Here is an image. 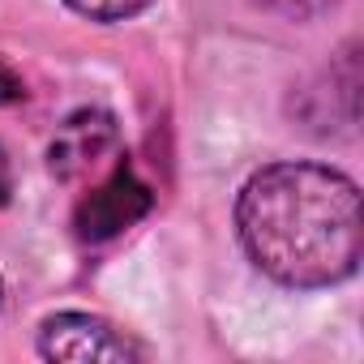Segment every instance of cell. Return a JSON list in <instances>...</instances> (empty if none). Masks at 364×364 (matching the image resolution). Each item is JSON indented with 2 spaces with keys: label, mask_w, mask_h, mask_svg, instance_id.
<instances>
[{
  "label": "cell",
  "mask_w": 364,
  "mask_h": 364,
  "mask_svg": "<svg viewBox=\"0 0 364 364\" xmlns=\"http://www.w3.org/2000/svg\"><path fill=\"white\" fill-rule=\"evenodd\" d=\"M236 232L249 262L283 287H334L364 257L360 185L326 163H270L245 180Z\"/></svg>",
  "instance_id": "cell-1"
},
{
  "label": "cell",
  "mask_w": 364,
  "mask_h": 364,
  "mask_svg": "<svg viewBox=\"0 0 364 364\" xmlns=\"http://www.w3.org/2000/svg\"><path fill=\"white\" fill-rule=\"evenodd\" d=\"M39 355L43 360H73V364H124L141 360V343L95 313H52L39 326Z\"/></svg>",
  "instance_id": "cell-2"
},
{
  "label": "cell",
  "mask_w": 364,
  "mask_h": 364,
  "mask_svg": "<svg viewBox=\"0 0 364 364\" xmlns=\"http://www.w3.org/2000/svg\"><path fill=\"white\" fill-rule=\"evenodd\" d=\"M150 206H154L150 185H146V180H141L129 163H116L103 185L90 189V193L77 202V210H73V232H77V240H86V245H103V240L129 232L137 219H146Z\"/></svg>",
  "instance_id": "cell-3"
},
{
  "label": "cell",
  "mask_w": 364,
  "mask_h": 364,
  "mask_svg": "<svg viewBox=\"0 0 364 364\" xmlns=\"http://www.w3.org/2000/svg\"><path fill=\"white\" fill-rule=\"evenodd\" d=\"M120 150V129L116 116L103 107H77L73 116H65V124L56 129L52 146H48V167L56 180L73 185L95 171H103V163Z\"/></svg>",
  "instance_id": "cell-4"
},
{
  "label": "cell",
  "mask_w": 364,
  "mask_h": 364,
  "mask_svg": "<svg viewBox=\"0 0 364 364\" xmlns=\"http://www.w3.org/2000/svg\"><path fill=\"white\" fill-rule=\"evenodd\" d=\"M300 99H304L300 116L317 133L355 129V120H360V60H355V48H347L309 90H300Z\"/></svg>",
  "instance_id": "cell-5"
},
{
  "label": "cell",
  "mask_w": 364,
  "mask_h": 364,
  "mask_svg": "<svg viewBox=\"0 0 364 364\" xmlns=\"http://www.w3.org/2000/svg\"><path fill=\"white\" fill-rule=\"evenodd\" d=\"M65 5L90 22H124V18L141 14L146 5H154V0H65Z\"/></svg>",
  "instance_id": "cell-6"
},
{
  "label": "cell",
  "mask_w": 364,
  "mask_h": 364,
  "mask_svg": "<svg viewBox=\"0 0 364 364\" xmlns=\"http://www.w3.org/2000/svg\"><path fill=\"white\" fill-rule=\"evenodd\" d=\"M257 5L270 9V14H283V18H291V22H309V18L326 14L334 0H257Z\"/></svg>",
  "instance_id": "cell-7"
},
{
  "label": "cell",
  "mask_w": 364,
  "mask_h": 364,
  "mask_svg": "<svg viewBox=\"0 0 364 364\" xmlns=\"http://www.w3.org/2000/svg\"><path fill=\"white\" fill-rule=\"evenodd\" d=\"M26 90H22V82L9 73V69H0V103H5V99H22Z\"/></svg>",
  "instance_id": "cell-8"
},
{
  "label": "cell",
  "mask_w": 364,
  "mask_h": 364,
  "mask_svg": "<svg viewBox=\"0 0 364 364\" xmlns=\"http://www.w3.org/2000/svg\"><path fill=\"white\" fill-rule=\"evenodd\" d=\"M9 193H14V171H9V159H5V150H0V206L9 202Z\"/></svg>",
  "instance_id": "cell-9"
},
{
  "label": "cell",
  "mask_w": 364,
  "mask_h": 364,
  "mask_svg": "<svg viewBox=\"0 0 364 364\" xmlns=\"http://www.w3.org/2000/svg\"><path fill=\"white\" fill-rule=\"evenodd\" d=\"M0 304H5V279H0Z\"/></svg>",
  "instance_id": "cell-10"
}]
</instances>
